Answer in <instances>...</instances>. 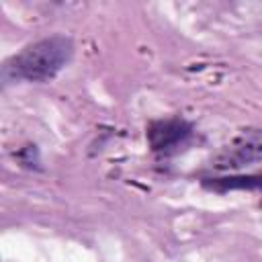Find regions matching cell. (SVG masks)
I'll list each match as a JSON object with an SVG mask.
<instances>
[{
  "instance_id": "obj_1",
  "label": "cell",
  "mask_w": 262,
  "mask_h": 262,
  "mask_svg": "<svg viewBox=\"0 0 262 262\" xmlns=\"http://www.w3.org/2000/svg\"><path fill=\"white\" fill-rule=\"evenodd\" d=\"M72 53L74 45L68 37L53 35L41 39L33 45H27L18 55L10 57L2 68V78L4 82H47L66 68V63L72 59Z\"/></svg>"
},
{
  "instance_id": "obj_2",
  "label": "cell",
  "mask_w": 262,
  "mask_h": 262,
  "mask_svg": "<svg viewBox=\"0 0 262 262\" xmlns=\"http://www.w3.org/2000/svg\"><path fill=\"white\" fill-rule=\"evenodd\" d=\"M262 160V129L246 131L213 156L211 166L215 170H239L252 162Z\"/></svg>"
},
{
  "instance_id": "obj_3",
  "label": "cell",
  "mask_w": 262,
  "mask_h": 262,
  "mask_svg": "<svg viewBox=\"0 0 262 262\" xmlns=\"http://www.w3.org/2000/svg\"><path fill=\"white\" fill-rule=\"evenodd\" d=\"M190 135V125L180 119L156 121L147 129V141L154 151H168Z\"/></svg>"
}]
</instances>
